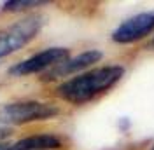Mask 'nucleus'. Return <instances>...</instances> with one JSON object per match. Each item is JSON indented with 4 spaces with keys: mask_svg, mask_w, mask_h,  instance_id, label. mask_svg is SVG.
<instances>
[{
    "mask_svg": "<svg viewBox=\"0 0 154 150\" xmlns=\"http://www.w3.org/2000/svg\"><path fill=\"white\" fill-rule=\"evenodd\" d=\"M125 77V68L121 65H107L88 70L67 79L56 87V94L72 105H84L93 101L100 94L107 93Z\"/></svg>",
    "mask_w": 154,
    "mask_h": 150,
    "instance_id": "nucleus-1",
    "label": "nucleus"
},
{
    "mask_svg": "<svg viewBox=\"0 0 154 150\" xmlns=\"http://www.w3.org/2000/svg\"><path fill=\"white\" fill-rule=\"evenodd\" d=\"M60 113V108L53 103L23 100L0 105V124L2 126H23L37 121H48Z\"/></svg>",
    "mask_w": 154,
    "mask_h": 150,
    "instance_id": "nucleus-2",
    "label": "nucleus"
},
{
    "mask_svg": "<svg viewBox=\"0 0 154 150\" xmlns=\"http://www.w3.org/2000/svg\"><path fill=\"white\" fill-rule=\"evenodd\" d=\"M44 25V18L38 14H30L23 19H18L11 26L0 32V59L7 58L19 49L28 46L33 38L37 37Z\"/></svg>",
    "mask_w": 154,
    "mask_h": 150,
    "instance_id": "nucleus-3",
    "label": "nucleus"
},
{
    "mask_svg": "<svg viewBox=\"0 0 154 150\" xmlns=\"http://www.w3.org/2000/svg\"><path fill=\"white\" fill-rule=\"evenodd\" d=\"M68 58H70V51L67 47H48L19 63H14L12 66H9L7 72L12 77H25V75L38 74L44 70H51L53 66L60 65Z\"/></svg>",
    "mask_w": 154,
    "mask_h": 150,
    "instance_id": "nucleus-4",
    "label": "nucleus"
},
{
    "mask_svg": "<svg viewBox=\"0 0 154 150\" xmlns=\"http://www.w3.org/2000/svg\"><path fill=\"white\" fill-rule=\"evenodd\" d=\"M154 32V10L140 12L123 21L112 32V40L116 44H133L149 37Z\"/></svg>",
    "mask_w": 154,
    "mask_h": 150,
    "instance_id": "nucleus-5",
    "label": "nucleus"
},
{
    "mask_svg": "<svg viewBox=\"0 0 154 150\" xmlns=\"http://www.w3.org/2000/svg\"><path fill=\"white\" fill-rule=\"evenodd\" d=\"M102 58H103V52L102 51H98V49H88L84 52H81V54H77L74 58H68L65 61H61L60 65L53 66L48 74H46V79L48 80H53V79L70 77L72 74L82 72V70H86L89 66H93Z\"/></svg>",
    "mask_w": 154,
    "mask_h": 150,
    "instance_id": "nucleus-6",
    "label": "nucleus"
},
{
    "mask_svg": "<svg viewBox=\"0 0 154 150\" xmlns=\"http://www.w3.org/2000/svg\"><path fill=\"white\" fill-rule=\"evenodd\" d=\"M63 147V141L60 136L53 133H40V134H30L11 143V150H58Z\"/></svg>",
    "mask_w": 154,
    "mask_h": 150,
    "instance_id": "nucleus-7",
    "label": "nucleus"
},
{
    "mask_svg": "<svg viewBox=\"0 0 154 150\" xmlns=\"http://www.w3.org/2000/svg\"><path fill=\"white\" fill-rule=\"evenodd\" d=\"M48 2L44 0H7L2 4V10L4 12H21V10L32 9V7H40Z\"/></svg>",
    "mask_w": 154,
    "mask_h": 150,
    "instance_id": "nucleus-8",
    "label": "nucleus"
},
{
    "mask_svg": "<svg viewBox=\"0 0 154 150\" xmlns=\"http://www.w3.org/2000/svg\"><path fill=\"white\" fill-rule=\"evenodd\" d=\"M0 150H11V143H5V141H0Z\"/></svg>",
    "mask_w": 154,
    "mask_h": 150,
    "instance_id": "nucleus-9",
    "label": "nucleus"
},
{
    "mask_svg": "<svg viewBox=\"0 0 154 150\" xmlns=\"http://www.w3.org/2000/svg\"><path fill=\"white\" fill-rule=\"evenodd\" d=\"M7 134H9V131H7V129H2V128H0V141L4 140Z\"/></svg>",
    "mask_w": 154,
    "mask_h": 150,
    "instance_id": "nucleus-10",
    "label": "nucleus"
},
{
    "mask_svg": "<svg viewBox=\"0 0 154 150\" xmlns=\"http://www.w3.org/2000/svg\"><path fill=\"white\" fill-rule=\"evenodd\" d=\"M147 47H149L151 51H154V38H152V40H151V42H149V46H147Z\"/></svg>",
    "mask_w": 154,
    "mask_h": 150,
    "instance_id": "nucleus-11",
    "label": "nucleus"
},
{
    "mask_svg": "<svg viewBox=\"0 0 154 150\" xmlns=\"http://www.w3.org/2000/svg\"><path fill=\"white\" fill-rule=\"evenodd\" d=\"M151 150H154V147H152V148H151Z\"/></svg>",
    "mask_w": 154,
    "mask_h": 150,
    "instance_id": "nucleus-12",
    "label": "nucleus"
}]
</instances>
